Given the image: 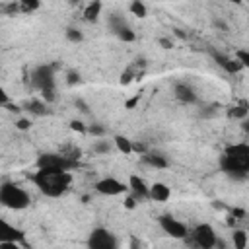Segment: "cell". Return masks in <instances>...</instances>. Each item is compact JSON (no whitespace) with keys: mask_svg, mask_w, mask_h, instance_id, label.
Segmentation results:
<instances>
[{"mask_svg":"<svg viewBox=\"0 0 249 249\" xmlns=\"http://www.w3.org/2000/svg\"><path fill=\"white\" fill-rule=\"evenodd\" d=\"M33 181L43 195L60 196L70 185V173L58 167H39V171L33 175Z\"/></svg>","mask_w":249,"mask_h":249,"instance_id":"1","label":"cell"},{"mask_svg":"<svg viewBox=\"0 0 249 249\" xmlns=\"http://www.w3.org/2000/svg\"><path fill=\"white\" fill-rule=\"evenodd\" d=\"M222 169L233 179H245L249 175V144H233L230 146L222 160Z\"/></svg>","mask_w":249,"mask_h":249,"instance_id":"2","label":"cell"},{"mask_svg":"<svg viewBox=\"0 0 249 249\" xmlns=\"http://www.w3.org/2000/svg\"><path fill=\"white\" fill-rule=\"evenodd\" d=\"M0 202H2L6 208L21 210V208L29 206L31 198H29V195H27L21 187H18V185H14V183H4V185L0 187Z\"/></svg>","mask_w":249,"mask_h":249,"instance_id":"3","label":"cell"},{"mask_svg":"<svg viewBox=\"0 0 249 249\" xmlns=\"http://www.w3.org/2000/svg\"><path fill=\"white\" fill-rule=\"evenodd\" d=\"M31 84L43 91V89H54V68L51 64H41L31 72Z\"/></svg>","mask_w":249,"mask_h":249,"instance_id":"4","label":"cell"},{"mask_svg":"<svg viewBox=\"0 0 249 249\" xmlns=\"http://www.w3.org/2000/svg\"><path fill=\"white\" fill-rule=\"evenodd\" d=\"M117 245V237L105 228H95L88 237V247L91 249H115Z\"/></svg>","mask_w":249,"mask_h":249,"instance_id":"5","label":"cell"},{"mask_svg":"<svg viewBox=\"0 0 249 249\" xmlns=\"http://www.w3.org/2000/svg\"><path fill=\"white\" fill-rule=\"evenodd\" d=\"M191 235H193V241H191V243L196 245V247H202V249H212V247H216L218 237H216L214 228H212L210 224H200V226H196Z\"/></svg>","mask_w":249,"mask_h":249,"instance_id":"6","label":"cell"},{"mask_svg":"<svg viewBox=\"0 0 249 249\" xmlns=\"http://www.w3.org/2000/svg\"><path fill=\"white\" fill-rule=\"evenodd\" d=\"M37 167H58V169H72L76 167V160L66 154H43L37 158Z\"/></svg>","mask_w":249,"mask_h":249,"instance_id":"7","label":"cell"},{"mask_svg":"<svg viewBox=\"0 0 249 249\" xmlns=\"http://www.w3.org/2000/svg\"><path fill=\"white\" fill-rule=\"evenodd\" d=\"M160 226L163 228V231L165 233H169L171 237H177V239H185L187 235H189V230H187V226L183 224V222H179V220H175L173 216H169V214H163V216H160Z\"/></svg>","mask_w":249,"mask_h":249,"instance_id":"8","label":"cell"},{"mask_svg":"<svg viewBox=\"0 0 249 249\" xmlns=\"http://www.w3.org/2000/svg\"><path fill=\"white\" fill-rule=\"evenodd\" d=\"M95 189H97V193L109 195V196H117V195H123L126 191V187L121 181H117L115 177H105V179L97 181L95 183Z\"/></svg>","mask_w":249,"mask_h":249,"instance_id":"9","label":"cell"},{"mask_svg":"<svg viewBox=\"0 0 249 249\" xmlns=\"http://www.w3.org/2000/svg\"><path fill=\"white\" fill-rule=\"evenodd\" d=\"M212 56H214V60L218 62V66H222L228 74H235V72H239L243 66L237 62V60H233V58H228V56H224L222 53H216V51H212Z\"/></svg>","mask_w":249,"mask_h":249,"instance_id":"10","label":"cell"},{"mask_svg":"<svg viewBox=\"0 0 249 249\" xmlns=\"http://www.w3.org/2000/svg\"><path fill=\"white\" fill-rule=\"evenodd\" d=\"M0 241H14V243H23V231L8 226L6 222L0 224Z\"/></svg>","mask_w":249,"mask_h":249,"instance_id":"11","label":"cell"},{"mask_svg":"<svg viewBox=\"0 0 249 249\" xmlns=\"http://www.w3.org/2000/svg\"><path fill=\"white\" fill-rule=\"evenodd\" d=\"M128 187L132 189L136 198H150V187H146L144 179H140L138 175H132L128 179Z\"/></svg>","mask_w":249,"mask_h":249,"instance_id":"12","label":"cell"},{"mask_svg":"<svg viewBox=\"0 0 249 249\" xmlns=\"http://www.w3.org/2000/svg\"><path fill=\"white\" fill-rule=\"evenodd\" d=\"M173 93H175V97H177L181 103H195V101H196L195 89H193L191 86H187V84H177L175 89H173Z\"/></svg>","mask_w":249,"mask_h":249,"instance_id":"13","label":"cell"},{"mask_svg":"<svg viewBox=\"0 0 249 249\" xmlns=\"http://www.w3.org/2000/svg\"><path fill=\"white\" fill-rule=\"evenodd\" d=\"M169 196H171V191L165 183H154L150 187V198H154L158 202H165Z\"/></svg>","mask_w":249,"mask_h":249,"instance_id":"14","label":"cell"},{"mask_svg":"<svg viewBox=\"0 0 249 249\" xmlns=\"http://www.w3.org/2000/svg\"><path fill=\"white\" fill-rule=\"evenodd\" d=\"M101 8H103L101 0H91L84 10V19L86 21H95L99 18V14H101Z\"/></svg>","mask_w":249,"mask_h":249,"instance_id":"15","label":"cell"},{"mask_svg":"<svg viewBox=\"0 0 249 249\" xmlns=\"http://www.w3.org/2000/svg\"><path fill=\"white\" fill-rule=\"evenodd\" d=\"M142 160L148 163V165H152V167H160V169H163V167H167V160L163 158V156H160V154H142Z\"/></svg>","mask_w":249,"mask_h":249,"instance_id":"16","label":"cell"},{"mask_svg":"<svg viewBox=\"0 0 249 249\" xmlns=\"http://www.w3.org/2000/svg\"><path fill=\"white\" fill-rule=\"evenodd\" d=\"M23 107L31 113V115H45L47 113V105L45 101H37V99H31V101H25Z\"/></svg>","mask_w":249,"mask_h":249,"instance_id":"17","label":"cell"},{"mask_svg":"<svg viewBox=\"0 0 249 249\" xmlns=\"http://www.w3.org/2000/svg\"><path fill=\"white\" fill-rule=\"evenodd\" d=\"M228 115L230 117H233V119H247V115H249V107L245 105V103H241V105H233L230 111H228Z\"/></svg>","mask_w":249,"mask_h":249,"instance_id":"18","label":"cell"},{"mask_svg":"<svg viewBox=\"0 0 249 249\" xmlns=\"http://www.w3.org/2000/svg\"><path fill=\"white\" fill-rule=\"evenodd\" d=\"M115 146L123 154H132V142L128 138H124V136H115Z\"/></svg>","mask_w":249,"mask_h":249,"instance_id":"19","label":"cell"},{"mask_svg":"<svg viewBox=\"0 0 249 249\" xmlns=\"http://www.w3.org/2000/svg\"><path fill=\"white\" fill-rule=\"evenodd\" d=\"M247 245V233L243 230H235L233 231V247L235 249H245Z\"/></svg>","mask_w":249,"mask_h":249,"instance_id":"20","label":"cell"},{"mask_svg":"<svg viewBox=\"0 0 249 249\" xmlns=\"http://www.w3.org/2000/svg\"><path fill=\"white\" fill-rule=\"evenodd\" d=\"M117 37L123 39V41H128V43H130V41H134L136 35H134V31H132L128 25H123L121 29H117Z\"/></svg>","mask_w":249,"mask_h":249,"instance_id":"21","label":"cell"},{"mask_svg":"<svg viewBox=\"0 0 249 249\" xmlns=\"http://www.w3.org/2000/svg\"><path fill=\"white\" fill-rule=\"evenodd\" d=\"M130 12L138 18H146V6L140 2V0H132L130 2Z\"/></svg>","mask_w":249,"mask_h":249,"instance_id":"22","label":"cell"},{"mask_svg":"<svg viewBox=\"0 0 249 249\" xmlns=\"http://www.w3.org/2000/svg\"><path fill=\"white\" fill-rule=\"evenodd\" d=\"M235 60L243 66V68H249V51H245V49H239L237 53H235Z\"/></svg>","mask_w":249,"mask_h":249,"instance_id":"23","label":"cell"},{"mask_svg":"<svg viewBox=\"0 0 249 249\" xmlns=\"http://www.w3.org/2000/svg\"><path fill=\"white\" fill-rule=\"evenodd\" d=\"M19 4H21V12H33V10H37L39 8V0H19Z\"/></svg>","mask_w":249,"mask_h":249,"instance_id":"24","label":"cell"},{"mask_svg":"<svg viewBox=\"0 0 249 249\" xmlns=\"http://www.w3.org/2000/svg\"><path fill=\"white\" fill-rule=\"evenodd\" d=\"M109 150H111V146H109L107 140H97L93 144V152H97V154H107Z\"/></svg>","mask_w":249,"mask_h":249,"instance_id":"25","label":"cell"},{"mask_svg":"<svg viewBox=\"0 0 249 249\" xmlns=\"http://www.w3.org/2000/svg\"><path fill=\"white\" fill-rule=\"evenodd\" d=\"M66 39L72 41V43H78V41H82V33L78 29H74V27H68L66 29Z\"/></svg>","mask_w":249,"mask_h":249,"instance_id":"26","label":"cell"},{"mask_svg":"<svg viewBox=\"0 0 249 249\" xmlns=\"http://www.w3.org/2000/svg\"><path fill=\"white\" fill-rule=\"evenodd\" d=\"M88 132L93 134V136H103L105 134V128L99 126V124H91V126H88Z\"/></svg>","mask_w":249,"mask_h":249,"instance_id":"27","label":"cell"},{"mask_svg":"<svg viewBox=\"0 0 249 249\" xmlns=\"http://www.w3.org/2000/svg\"><path fill=\"white\" fill-rule=\"evenodd\" d=\"M19 10H21V4H16V2H12V4L4 6V12H6V14H18Z\"/></svg>","mask_w":249,"mask_h":249,"instance_id":"28","label":"cell"},{"mask_svg":"<svg viewBox=\"0 0 249 249\" xmlns=\"http://www.w3.org/2000/svg\"><path fill=\"white\" fill-rule=\"evenodd\" d=\"M16 128L27 130V128H31V121H27V119H18V121H16Z\"/></svg>","mask_w":249,"mask_h":249,"instance_id":"29","label":"cell"},{"mask_svg":"<svg viewBox=\"0 0 249 249\" xmlns=\"http://www.w3.org/2000/svg\"><path fill=\"white\" fill-rule=\"evenodd\" d=\"M66 82H68V86H74V84H78V82H80V76H78V72H68V74H66Z\"/></svg>","mask_w":249,"mask_h":249,"instance_id":"30","label":"cell"},{"mask_svg":"<svg viewBox=\"0 0 249 249\" xmlns=\"http://www.w3.org/2000/svg\"><path fill=\"white\" fill-rule=\"evenodd\" d=\"M70 128H72V130H78V132H86V130H88V126H84L82 121H72V123H70Z\"/></svg>","mask_w":249,"mask_h":249,"instance_id":"31","label":"cell"},{"mask_svg":"<svg viewBox=\"0 0 249 249\" xmlns=\"http://www.w3.org/2000/svg\"><path fill=\"white\" fill-rule=\"evenodd\" d=\"M138 99H140V95H134L132 99H128V101L124 103V107H126V109H132V107H134V105L138 103Z\"/></svg>","mask_w":249,"mask_h":249,"instance_id":"32","label":"cell"},{"mask_svg":"<svg viewBox=\"0 0 249 249\" xmlns=\"http://www.w3.org/2000/svg\"><path fill=\"white\" fill-rule=\"evenodd\" d=\"M132 152H138V154H146V148H144V144H132Z\"/></svg>","mask_w":249,"mask_h":249,"instance_id":"33","label":"cell"},{"mask_svg":"<svg viewBox=\"0 0 249 249\" xmlns=\"http://www.w3.org/2000/svg\"><path fill=\"white\" fill-rule=\"evenodd\" d=\"M134 204H136V200H134V198H130V196L124 200V206H126V208H134Z\"/></svg>","mask_w":249,"mask_h":249,"instance_id":"34","label":"cell"},{"mask_svg":"<svg viewBox=\"0 0 249 249\" xmlns=\"http://www.w3.org/2000/svg\"><path fill=\"white\" fill-rule=\"evenodd\" d=\"M160 45L163 49H171V41H167V39H160Z\"/></svg>","mask_w":249,"mask_h":249,"instance_id":"35","label":"cell"},{"mask_svg":"<svg viewBox=\"0 0 249 249\" xmlns=\"http://www.w3.org/2000/svg\"><path fill=\"white\" fill-rule=\"evenodd\" d=\"M241 128H243V130L249 134V119H243V124H241Z\"/></svg>","mask_w":249,"mask_h":249,"instance_id":"36","label":"cell"},{"mask_svg":"<svg viewBox=\"0 0 249 249\" xmlns=\"http://www.w3.org/2000/svg\"><path fill=\"white\" fill-rule=\"evenodd\" d=\"M230 2H233V4H239V2H241V0H230Z\"/></svg>","mask_w":249,"mask_h":249,"instance_id":"37","label":"cell"}]
</instances>
